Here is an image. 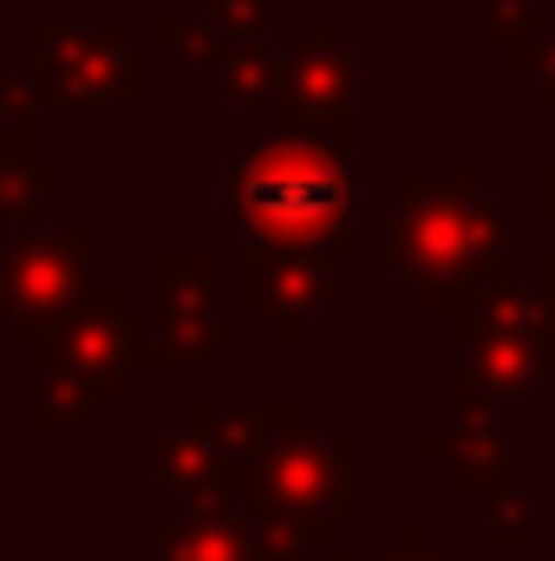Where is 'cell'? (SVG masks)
Listing matches in <instances>:
<instances>
[{
	"instance_id": "obj_1",
	"label": "cell",
	"mask_w": 555,
	"mask_h": 561,
	"mask_svg": "<svg viewBox=\"0 0 555 561\" xmlns=\"http://www.w3.org/2000/svg\"><path fill=\"white\" fill-rule=\"evenodd\" d=\"M242 176L249 183H236V209H249L262 236H320L353 196V176L320 150H275Z\"/></svg>"
}]
</instances>
